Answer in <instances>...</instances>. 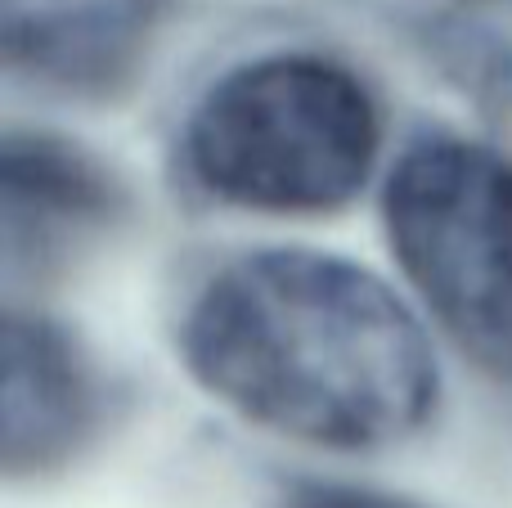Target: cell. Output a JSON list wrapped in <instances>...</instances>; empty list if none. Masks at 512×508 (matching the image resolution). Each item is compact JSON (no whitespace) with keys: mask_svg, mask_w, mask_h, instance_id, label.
<instances>
[{"mask_svg":"<svg viewBox=\"0 0 512 508\" xmlns=\"http://www.w3.org/2000/svg\"><path fill=\"white\" fill-rule=\"evenodd\" d=\"M194 378L274 437L378 450L423 428L436 360L423 324L378 275L324 252L225 266L185 320Z\"/></svg>","mask_w":512,"mask_h":508,"instance_id":"6da1fadb","label":"cell"},{"mask_svg":"<svg viewBox=\"0 0 512 508\" xmlns=\"http://www.w3.org/2000/svg\"><path fill=\"white\" fill-rule=\"evenodd\" d=\"M185 149L194 176L225 203L288 216L333 212L369 180L378 113L337 63L270 54L207 90Z\"/></svg>","mask_w":512,"mask_h":508,"instance_id":"7a4b0ae2","label":"cell"},{"mask_svg":"<svg viewBox=\"0 0 512 508\" xmlns=\"http://www.w3.org/2000/svg\"><path fill=\"white\" fill-rule=\"evenodd\" d=\"M387 234L427 311L472 356L512 369V167L468 140H423L387 180Z\"/></svg>","mask_w":512,"mask_h":508,"instance_id":"3957f363","label":"cell"},{"mask_svg":"<svg viewBox=\"0 0 512 508\" xmlns=\"http://www.w3.org/2000/svg\"><path fill=\"white\" fill-rule=\"evenodd\" d=\"M90 374L68 333L45 320L5 324V464L14 473L68 455L90 423Z\"/></svg>","mask_w":512,"mask_h":508,"instance_id":"277c9868","label":"cell"},{"mask_svg":"<svg viewBox=\"0 0 512 508\" xmlns=\"http://www.w3.org/2000/svg\"><path fill=\"white\" fill-rule=\"evenodd\" d=\"M153 0H5V50L41 77L104 81L149 27Z\"/></svg>","mask_w":512,"mask_h":508,"instance_id":"5b68a950","label":"cell"},{"mask_svg":"<svg viewBox=\"0 0 512 508\" xmlns=\"http://www.w3.org/2000/svg\"><path fill=\"white\" fill-rule=\"evenodd\" d=\"M108 189L68 149L45 140L9 144L5 153V243L9 257L68 243L104 216Z\"/></svg>","mask_w":512,"mask_h":508,"instance_id":"8992f818","label":"cell"}]
</instances>
